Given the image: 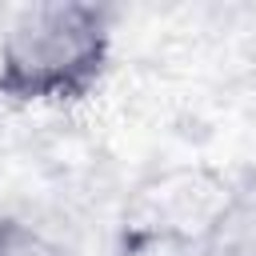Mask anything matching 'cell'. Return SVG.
<instances>
[{
	"mask_svg": "<svg viewBox=\"0 0 256 256\" xmlns=\"http://www.w3.org/2000/svg\"><path fill=\"white\" fill-rule=\"evenodd\" d=\"M0 256H72L52 232L24 216H0Z\"/></svg>",
	"mask_w": 256,
	"mask_h": 256,
	"instance_id": "3",
	"label": "cell"
},
{
	"mask_svg": "<svg viewBox=\"0 0 256 256\" xmlns=\"http://www.w3.org/2000/svg\"><path fill=\"white\" fill-rule=\"evenodd\" d=\"M116 52V12L88 0H40L4 20L0 100L16 108H68L88 100Z\"/></svg>",
	"mask_w": 256,
	"mask_h": 256,
	"instance_id": "1",
	"label": "cell"
},
{
	"mask_svg": "<svg viewBox=\"0 0 256 256\" xmlns=\"http://www.w3.org/2000/svg\"><path fill=\"white\" fill-rule=\"evenodd\" d=\"M188 256H256V184H232L208 212Z\"/></svg>",
	"mask_w": 256,
	"mask_h": 256,
	"instance_id": "2",
	"label": "cell"
}]
</instances>
